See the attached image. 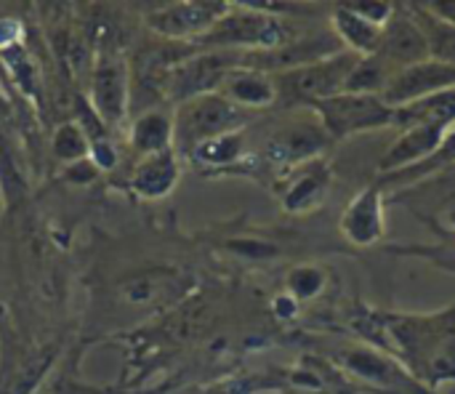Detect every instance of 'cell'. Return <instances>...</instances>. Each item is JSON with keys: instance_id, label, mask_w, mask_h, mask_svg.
<instances>
[{"instance_id": "52a82bcc", "label": "cell", "mask_w": 455, "mask_h": 394, "mask_svg": "<svg viewBox=\"0 0 455 394\" xmlns=\"http://www.w3.org/2000/svg\"><path fill=\"white\" fill-rule=\"evenodd\" d=\"M235 64H237L235 53H203L184 64H176L171 75V88H173L171 93L184 101L213 93V88H219L229 77V69Z\"/></svg>"}, {"instance_id": "ffe728a7", "label": "cell", "mask_w": 455, "mask_h": 394, "mask_svg": "<svg viewBox=\"0 0 455 394\" xmlns=\"http://www.w3.org/2000/svg\"><path fill=\"white\" fill-rule=\"evenodd\" d=\"M240 144H243L240 133H224V136H216V139L200 144L197 152L208 163H229L240 155Z\"/></svg>"}, {"instance_id": "30bf717a", "label": "cell", "mask_w": 455, "mask_h": 394, "mask_svg": "<svg viewBox=\"0 0 455 394\" xmlns=\"http://www.w3.org/2000/svg\"><path fill=\"white\" fill-rule=\"evenodd\" d=\"M333 139L323 128V123H296L291 128H283L269 141V157L277 163H307L315 155H320Z\"/></svg>"}, {"instance_id": "7402d4cb", "label": "cell", "mask_w": 455, "mask_h": 394, "mask_svg": "<svg viewBox=\"0 0 455 394\" xmlns=\"http://www.w3.org/2000/svg\"><path fill=\"white\" fill-rule=\"evenodd\" d=\"M229 248L235 253H240L243 259H269L277 253V245L272 243H264V240H256V237H245V240H232Z\"/></svg>"}, {"instance_id": "8992f818", "label": "cell", "mask_w": 455, "mask_h": 394, "mask_svg": "<svg viewBox=\"0 0 455 394\" xmlns=\"http://www.w3.org/2000/svg\"><path fill=\"white\" fill-rule=\"evenodd\" d=\"M376 53L395 72L429 59L427 37H424V32H421V27H419V21L413 19L411 11H395L392 13V19L381 29V40H379Z\"/></svg>"}, {"instance_id": "ba28073f", "label": "cell", "mask_w": 455, "mask_h": 394, "mask_svg": "<svg viewBox=\"0 0 455 394\" xmlns=\"http://www.w3.org/2000/svg\"><path fill=\"white\" fill-rule=\"evenodd\" d=\"M229 8L221 3H176L147 16L149 27L165 37H203Z\"/></svg>"}, {"instance_id": "d4e9b609", "label": "cell", "mask_w": 455, "mask_h": 394, "mask_svg": "<svg viewBox=\"0 0 455 394\" xmlns=\"http://www.w3.org/2000/svg\"><path fill=\"white\" fill-rule=\"evenodd\" d=\"M427 8H429L435 16H440V19L455 24V3H432V5H427Z\"/></svg>"}, {"instance_id": "3957f363", "label": "cell", "mask_w": 455, "mask_h": 394, "mask_svg": "<svg viewBox=\"0 0 455 394\" xmlns=\"http://www.w3.org/2000/svg\"><path fill=\"white\" fill-rule=\"evenodd\" d=\"M243 123V112L219 93H205L184 101V107L176 115V144L179 147H200L216 136L235 133V128Z\"/></svg>"}, {"instance_id": "277c9868", "label": "cell", "mask_w": 455, "mask_h": 394, "mask_svg": "<svg viewBox=\"0 0 455 394\" xmlns=\"http://www.w3.org/2000/svg\"><path fill=\"white\" fill-rule=\"evenodd\" d=\"M360 56L352 51H341L336 56H328L323 61L291 69V72H280L275 80L277 91H285L293 99H307V101H323L331 99L336 93H344V85L349 80V75L355 72Z\"/></svg>"}, {"instance_id": "5b68a950", "label": "cell", "mask_w": 455, "mask_h": 394, "mask_svg": "<svg viewBox=\"0 0 455 394\" xmlns=\"http://www.w3.org/2000/svg\"><path fill=\"white\" fill-rule=\"evenodd\" d=\"M455 88V67L451 64H440V61H419L411 64L405 69H397L392 75V80L387 83L381 99L395 107L403 109L413 101H421L427 96L443 93V91H453Z\"/></svg>"}, {"instance_id": "e0dca14e", "label": "cell", "mask_w": 455, "mask_h": 394, "mask_svg": "<svg viewBox=\"0 0 455 394\" xmlns=\"http://www.w3.org/2000/svg\"><path fill=\"white\" fill-rule=\"evenodd\" d=\"M227 93H229V99H235L243 107H264V104L275 101V96H277L275 83L256 69L229 75L227 77Z\"/></svg>"}, {"instance_id": "cb8c5ba5", "label": "cell", "mask_w": 455, "mask_h": 394, "mask_svg": "<svg viewBox=\"0 0 455 394\" xmlns=\"http://www.w3.org/2000/svg\"><path fill=\"white\" fill-rule=\"evenodd\" d=\"M93 157H96V165L99 168H112L115 165V152L107 141H96L93 144Z\"/></svg>"}, {"instance_id": "4fadbf2b", "label": "cell", "mask_w": 455, "mask_h": 394, "mask_svg": "<svg viewBox=\"0 0 455 394\" xmlns=\"http://www.w3.org/2000/svg\"><path fill=\"white\" fill-rule=\"evenodd\" d=\"M331 187V168L323 160H312L309 168L293 181V187L285 192V208L288 211H309L323 203L325 192Z\"/></svg>"}, {"instance_id": "d6986e66", "label": "cell", "mask_w": 455, "mask_h": 394, "mask_svg": "<svg viewBox=\"0 0 455 394\" xmlns=\"http://www.w3.org/2000/svg\"><path fill=\"white\" fill-rule=\"evenodd\" d=\"M323 285H325V275L317 267H299L288 277V288H291V296L296 302L317 296L323 291Z\"/></svg>"}, {"instance_id": "7c38bea8", "label": "cell", "mask_w": 455, "mask_h": 394, "mask_svg": "<svg viewBox=\"0 0 455 394\" xmlns=\"http://www.w3.org/2000/svg\"><path fill=\"white\" fill-rule=\"evenodd\" d=\"M333 29L347 51H352L357 56H373L379 51L384 27L371 24L368 19L355 13L349 5H339V8H333Z\"/></svg>"}, {"instance_id": "603a6c76", "label": "cell", "mask_w": 455, "mask_h": 394, "mask_svg": "<svg viewBox=\"0 0 455 394\" xmlns=\"http://www.w3.org/2000/svg\"><path fill=\"white\" fill-rule=\"evenodd\" d=\"M455 160V125L448 131V136L443 139V144L437 147V152L432 157H427L424 163H419V168H432L435 163L443 165V163H453Z\"/></svg>"}, {"instance_id": "9c48e42d", "label": "cell", "mask_w": 455, "mask_h": 394, "mask_svg": "<svg viewBox=\"0 0 455 394\" xmlns=\"http://www.w3.org/2000/svg\"><path fill=\"white\" fill-rule=\"evenodd\" d=\"M341 232L355 245H373L384 237V203L379 187L363 189L347 205L341 216Z\"/></svg>"}, {"instance_id": "8fae6325", "label": "cell", "mask_w": 455, "mask_h": 394, "mask_svg": "<svg viewBox=\"0 0 455 394\" xmlns=\"http://www.w3.org/2000/svg\"><path fill=\"white\" fill-rule=\"evenodd\" d=\"M128 96L125 64L117 56H104L93 72V107L101 123H115L123 117Z\"/></svg>"}, {"instance_id": "7a4b0ae2", "label": "cell", "mask_w": 455, "mask_h": 394, "mask_svg": "<svg viewBox=\"0 0 455 394\" xmlns=\"http://www.w3.org/2000/svg\"><path fill=\"white\" fill-rule=\"evenodd\" d=\"M285 27L261 8L243 5L240 11H227L200 40L213 43L219 48H256V51H272L285 45Z\"/></svg>"}, {"instance_id": "44dd1931", "label": "cell", "mask_w": 455, "mask_h": 394, "mask_svg": "<svg viewBox=\"0 0 455 394\" xmlns=\"http://www.w3.org/2000/svg\"><path fill=\"white\" fill-rule=\"evenodd\" d=\"M53 149L64 160H77V157L85 155L88 144H85V136H83V131L77 125H61L56 139H53Z\"/></svg>"}, {"instance_id": "9a60e30c", "label": "cell", "mask_w": 455, "mask_h": 394, "mask_svg": "<svg viewBox=\"0 0 455 394\" xmlns=\"http://www.w3.org/2000/svg\"><path fill=\"white\" fill-rule=\"evenodd\" d=\"M413 19L419 21L424 37H427V48H429V59L440 61V64H451L455 67V24L435 16L427 5L413 8L411 11Z\"/></svg>"}, {"instance_id": "484cf974", "label": "cell", "mask_w": 455, "mask_h": 394, "mask_svg": "<svg viewBox=\"0 0 455 394\" xmlns=\"http://www.w3.org/2000/svg\"><path fill=\"white\" fill-rule=\"evenodd\" d=\"M293 310H296V299L293 296H280L277 299V312L280 315H293Z\"/></svg>"}, {"instance_id": "5bb4252c", "label": "cell", "mask_w": 455, "mask_h": 394, "mask_svg": "<svg viewBox=\"0 0 455 394\" xmlns=\"http://www.w3.org/2000/svg\"><path fill=\"white\" fill-rule=\"evenodd\" d=\"M179 179V165L171 149H163L157 155H149L147 163L133 176V189L144 197H160L165 195Z\"/></svg>"}, {"instance_id": "6da1fadb", "label": "cell", "mask_w": 455, "mask_h": 394, "mask_svg": "<svg viewBox=\"0 0 455 394\" xmlns=\"http://www.w3.org/2000/svg\"><path fill=\"white\" fill-rule=\"evenodd\" d=\"M315 109L331 139L397 125V109L389 107L379 93H336L331 99L315 101Z\"/></svg>"}, {"instance_id": "ac0fdd59", "label": "cell", "mask_w": 455, "mask_h": 394, "mask_svg": "<svg viewBox=\"0 0 455 394\" xmlns=\"http://www.w3.org/2000/svg\"><path fill=\"white\" fill-rule=\"evenodd\" d=\"M171 120L157 115V112H149V115H141L133 125V147L147 152V155H157L163 149H171Z\"/></svg>"}, {"instance_id": "2e32d148", "label": "cell", "mask_w": 455, "mask_h": 394, "mask_svg": "<svg viewBox=\"0 0 455 394\" xmlns=\"http://www.w3.org/2000/svg\"><path fill=\"white\" fill-rule=\"evenodd\" d=\"M344 368L357 374L360 379L365 382H373V384H381V387H403L408 382V376L400 371L397 363L376 355V352H368V350H355L349 355H344Z\"/></svg>"}]
</instances>
